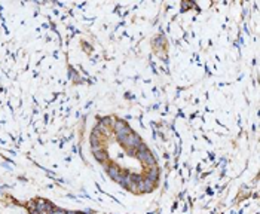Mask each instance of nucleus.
I'll return each instance as SVG.
<instances>
[{
    "mask_svg": "<svg viewBox=\"0 0 260 214\" xmlns=\"http://www.w3.org/2000/svg\"><path fill=\"white\" fill-rule=\"evenodd\" d=\"M124 144L126 146V147H129V149H137L138 146L141 144V140H140V137L137 135V134H134V132H129L128 135H126V138L124 140Z\"/></svg>",
    "mask_w": 260,
    "mask_h": 214,
    "instance_id": "nucleus-1",
    "label": "nucleus"
},
{
    "mask_svg": "<svg viewBox=\"0 0 260 214\" xmlns=\"http://www.w3.org/2000/svg\"><path fill=\"white\" fill-rule=\"evenodd\" d=\"M137 156H138V159L141 161V162L147 164V165H150V167H153L155 165V158H153V155L149 152V150H144V152H138L137 153Z\"/></svg>",
    "mask_w": 260,
    "mask_h": 214,
    "instance_id": "nucleus-2",
    "label": "nucleus"
},
{
    "mask_svg": "<svg viewBox=\"0 0 260 214\" xmlns=\"http://www.w3.org/2000/svg\"><path fill=\"white\" fill-rule=\"evenodd\" d=\"M109 176L112 177V179L118 180L119 177H120V171H119V167H116V165H110V167H109Z\"/></svg>",
    "mask_w": 260,
    "mask_h": 214,
    "instance_id": "nucleus-3",
    "label": "nucleus"
},
{
    "mask_svg": "<svg viewBox=\"0 0 260 214\" xmlns=\"http://www.w3.org/2000/svg\"><path fill=\"white\" fill-rule=\"evenodd\" d=\"M129 132H131V129L128 128V127H125L124 129H120L119 132H116V134H118V140H119V141H122V143H124V140L126 138V135H128Z\"/></svg>",
    "mask_w": 260,
    "mask_h": 214,
    "instance_id": "nucleus-4",
    "label": "nucleus"
},
{
    "mask_svg": "<svg viewBox=\"0 0 260 214\" xmlns=\"http://www.w3.org/2000/svg\"><path fill=\"white\" fill-rule=\"evenodd\" d=\"M158 176H159V172H158V168H155V167H152L150 171H149V176H147V180H150L155 183V180L158 179Z\"/></svg>",
    "mask_w": 260,
    "mask_h": 214,
    "instance_id": "nucleus-5",
    "label": "nucleus"
},
{
    "mask_svg": "<svg viewBox=\"0 0 260 214\" xmlns=\"http://www.w3.org/2000/svg\"><path fill=\"white\" fill-rule=\"evenodd\" d=\"M94 155H95V159L100 162H104L107 159V155L104 153V150H97V152H94Z\"/></svg>",
    "mask_w": 260,
    "mask_h": 214,
    "instance_id": "nucleus-6",
    "label": "nucleus"
},
{
    "mask_svg": "<svg viewBox=\"0 0 260 214\" xmlns=\"http://www.w3.org/2000/svg\"><path fill=\"white\" fill-rule=\"evenodd\" d=\"M126 125H125V122L124 120H116V123H115V129H116V132H119L120 129H124Z\"/></svg>",
    "mask_w": 260,
    "mask_h": 214,
    "instance_id": "nucleus-7",
    "label": "nucleus"
},
{
    "mask_svg": "<svg viewBox=\"0 0 260 214\" xmlns=\"http://www.w3.org/2000/svg\"><path fill=\"white\" fill-rule=\"evenodd\" d=\"M64 214H75L73 211H67V213H64Z\"/></svg>",
    "mask_w": 260,
    "mask_h": 214,
    "instance_id": "nucleus-8",
    "label": "nucleus"
}]
</instances>
